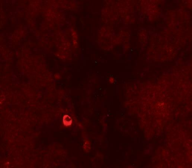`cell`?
<instances>
[{
	"label": "cell",
	"mask_w": 192,
	"mask_h": 168,
	"mask_svg": "<svg viewBox=\"0 0 192 168\" xmlns=\"http://www.w3.org/2000/svg\"><path fill=\"white\" fill-rule=\"evenodd\" d=\"M63 123L65 125H70L72 123V120L70 116L68 115L64 116L63 118Z\"/></svg>",
	"instance_id": "cell-1"
}]
</instances>
